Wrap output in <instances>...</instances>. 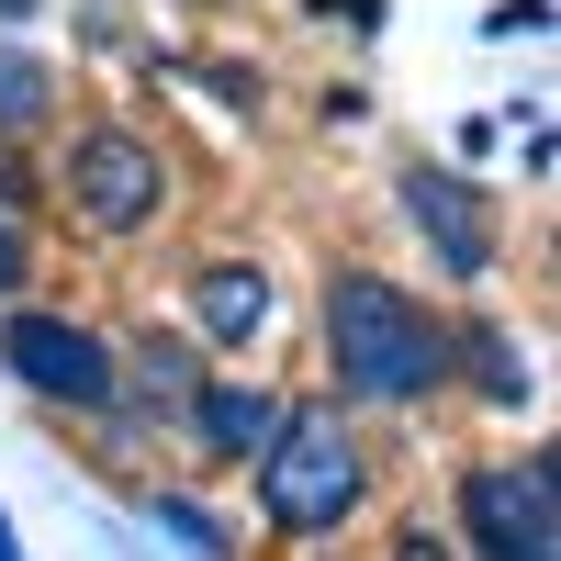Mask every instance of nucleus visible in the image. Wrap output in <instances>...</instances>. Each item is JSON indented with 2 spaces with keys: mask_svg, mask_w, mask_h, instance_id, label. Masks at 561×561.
Here are the masks:
<instances>
[{
  "mask_svg": "<svg viewBox=\"0 0 561 561\" xmlns=\"http://www.w3.org/2000/svg\"><path fill=\"white\" fill-rule=\"evenodd\" d=\"M325 370L359 404H427L449 382V325L382 270H337L325 280Z\"/></svg>",
  "mask_w": 561,
  "mask_h": 561,
  "instance_id": "1",
  "label": "nucleus"
},
{
  "mask_svg": "<svg viewBox=\"0 0 561 561\" xmlns=\"http://www.w3.org/2000/svg\"><path fill=\"white\" fill-rule=\"evenodd\" d=\"M393 561H460V550H449L438 528H404V539H393Z\"/></svg>",
  "mask_w": 561,
  "mask_h": 561,
  "instance_id": "14",
  "label": "nucleus"
},
{
  "mask_svg": "<svg viewBox=\"0 0 561 561\" xmlns=\"http://www.w3.org/2000/svg\"><path fill=\"white\" fill-rule=\"evenodd\" d=\"M180 427L203 438V460H225V472H248V460L270 449V427H280V393H259V382H203Z\"/></svg>",
  "mask_w": 561,
  "mask_h": 561,
  "instance_id": "7",
  "label": "nucleus"
},
{
  "mask_svg": "<svg viewBox=\"0 0 561 561\" xmlns=\"http://www.w3.org/2000/svg\"><path fill=\"white\" fill-rule=\"evenodd\" d=\"M404 214H415V237H427V259H438L449 280H494V270H505V225H494V203H483L460 169L415 158V169H404Z\"/></svg>",
  "mask_w": 561,
  "mask_h": 561,
  "instance_id": "6",
  "label": "nucleus"
},
{
  "mask_svg": "<svg viewBox=\"0 0 561 561\" xmlns=\"http://www.w3.org/2000/svg\"><path fill=\"white\" fill-rule=\"evenodd\" d=\"M0 561H23V550H12V517H0Z\"/></svg>",
  "mask_w": 561,
  "mask_h": 561,
  "instance_id": "16",
  "label": "nucleus"
},
{
  "mask_svg": "<svg viewBox=\"0 0 561 561\" xmlns=\"http://www.w3.org/2000/svg\"><path fill=\"white\" fill-rule=\"evenodd\" d=\"M0 370H12L23 393L45 404H68V415H113L124 404V359L102 325H79V314H0Z\"/></svg>",
  "mask_w": 561,
  "mask_h": 561,
  "instance_id": "5",
  "label": "nucleus"
},
{
  "mask_svg": "<svg viewBox=\"0 0 561 561\" xmlns=\"http://www.w3.org/2000/svg\"><path fill=\"white\" fill-rule=\"evenodd\" d=\"M124 359V382H135V404L158 415V427H180L192 415V393H203V337H169V325H147L135 348H113Z\"/></svg>",
  "mask_w": 561,
  "mask_h": 561,
  "instance_id": "8",
  "label": "nucleus"
},
{
  "mask_svg": "<svg viewBox=\"0 0 561 561\" xmlns=\"http://www.w3.org/2000/svg\"><path fill=\"white\" fill-rule=\"evenodd\" d=\"M449 370H460L483 404H528V393H539V370H528V348L505 337V325H460V337H449Z\"/></svg>",
  "mask_w": 561,
  "mask_h": 561,
  "instance_id": "10",
  "label": "nucleus"
},
{
  "mask_svg": "<svg viewBox=\"0 0 561 561\" xmlns=\"http://www.w3.org/2000/svg\"><path fill=\"white\" fill-rule=\"evenodd\" d=\"M460 561H561V460L517 449V460H472L449 494Z\"/></svg>",
  "mask_w": 561,
  "mask_h": 561,
  "instance_id": "3",
  "label": "nucleus"
},
{
  "mask_svg": "<svg viewBox=\"0 0 561 561\" xmlns=\"http://www.w3.org/2000/svg\"><path fill=\"white\" fill-rule=\"evenodd\" d=\"M192 314H203V348H248L270 325V280L248 259H203L192 270Z\"/></svg>",
  "mask_w": 561,
  "mask_h": 561,
  "instance_id": "9",
  "label": "nucleus"
},
{
  "mask_svg": "<svg viewBox=\"0 0 561 561\" xmlns=\"http://www.w3.org/2000/svg\"><path fill=\"white\" fill-rule=\"evenodd\" d=\"M158 528H180L203 561H225V550H237V539H225V517H214V505H192V494H158Z\"/></svg>",
  "mask_w": 561,
  "mask_h": 561,
  "instance_id": "12",
  "label": "nucleus"
},
{
  "mask_svg": "<svg viewBox=\"0 0 561 561\" xmlns=\"http://www.w3.org/2000/svg\"><path fill=\"white\" fill-rule=\"evenodd\" d=\"M23 12H34V0H0V23H23Z\"/></svg>",
  "mask_w": 561,
  "mask_h": 561,
  "instance_id": "15",
  "label": "nucleus"
},
{
  "mask_svg": "<svg viewBox=\"0 0 561 561\" xmlns=\"http://www.w3.org/2000/svg\"><path fill=\"white\" fill-rule=\"evenodd\" d=\"M370 494V449L348 438L337 404H280V427L259 449V517L270 539H337Z\"/></svg>",
  "mask_w": 561,
  "mask_h": 561,
  "instance_id": "2",
  "label": "nucleus"
},
{
  "mask_svg": "<svg viewBox=\"0 0 561 561\" xmlns=\"http://www.w3.org/2000/svg\"><path fill=\"white\" fill-rule=\"evenodd\" d=\"M57 68L45 57H23V45H0V135H34L45 113H57V90H45Z\"/></svg>",
  "mask_w": 561,
  "mask_h": 561,
  "instance_id": "11",
  "label": "nucleus"
},
{
  "mask_svg": "<svg viewBox=\"0 0 561 561\" xmlns=\"http://www.w3.org/2000/svg\"><path fill=\"white\" fill-rule=\"evenodd\" d=\"M57 192H68V214L90 225V237H147V225L169 214V158L135 124H79Z\"/></svg>",
  "mask_w": 561,
  "mask_h": 561,
  "instance_id": "4",
  "label": "nucleus"
},
{
  "mask_svg": "<svg viewBox=\"0 0 561 561\" xmlns=\"http://www.w3.org/2000/svg\"><path fill=\"white\" fill-rule=\"evenodd\" d=\"M23 270H34V237H23V225H12V214H0V304H12V293H23Z\"/></svg>",
  "mask_w": 561,
  "mask_h": 561,
  "instance_id": "13",
  "label": "nucleus"
}]
</instances>
